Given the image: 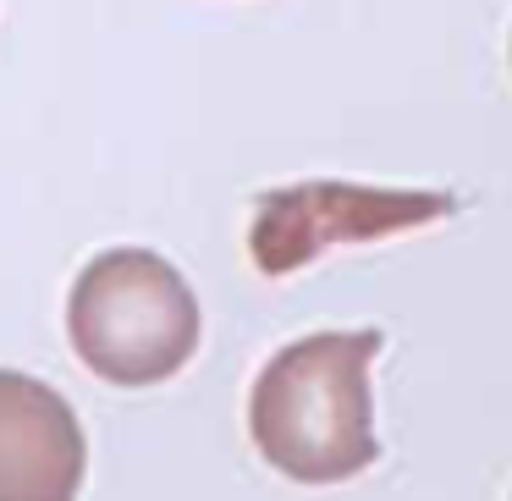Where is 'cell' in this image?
<instances>
[{
    "label": "cell",
    "instance_id": "3957f363",
    "mask_svg": "<svg viewBox=\"0 0 512 501\" xmlns=\"http://www.w3.org/2000/svg\"><path fill=\"white\" fill-rule=\"evenodd\" d=\"M457 215V193H419V188H358V182H303L281 188L259 204L254 221V265L265 276L320 259L342 243H375V237L408 232Z\"/></svg>",
    "mask_w": 512,
    "mask_h": 501
},
{
    "label": "cell",
    "instance_id": "277c9868",
    "mask_svg": "<svg viewBox=\"0 0 512 501\" xmlns=\"http://www.w3.org/2000/svg\"><path fill=\"white\" fill-rule=\"evenodd\" d=\"M89 441L56 386L0 369V501H78Z\"/></svg>",
    "mask_w": 512,
    "mask_h": 501
},
{
    "label": "cell",
    "instance_id": "6da1fadb",
    "mask_svg": "<svg viewBox=\"0 0 512 501\" xmlns=\"http://www.w3.org/2000/svg\"><path fill=\"white\" fill-rule=\"evenodd\" d=\"M380 342V331H314L259 369L248 430L276 474L298 485H342L380 457L369 397Z\"/></svg>",
    "mask_w": 512,
    "mask_h": 501
},
{
    "label": "cell",
    "instance_id": "7a4b0ae2",
    "mask_svg": "<svg viewBox=\"0 0 512 501\" xmlns=\"http://www.w3.org/2000/svg\"><path fill=\"white\" fill-rule=\"evenodd\" d=\"M67 336L111 386H160L199 347V298L155 248H111L72 281Z\"/></svg>",
    "mask_w": 512,
    "mask_h": 501
}]
</instances>
